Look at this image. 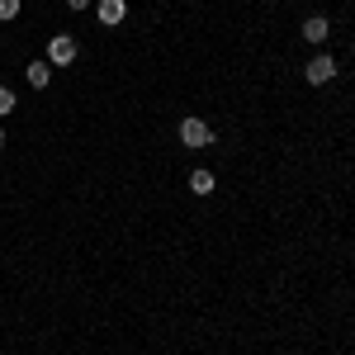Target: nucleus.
I'll return each mask as SVG.
<instances>
[{
    "instance_id": "1",
    "label": "nucleus",
    "mask_w": 355,
    "mask_h": 355,
    "mask_svg": "<svg viewBox=\"0 0 355 355\" xmlns=\"http://www.w3.org/2000/svg\"><path fill=\"white\" fill-rule=\"evenodd\" d=\"M336 76H341V62L331 53H318V57L303 62V85H331Z\"/></svg>"
},
{
    "instance_id": "2",
    "label": "nucleus",
    "mask_w": 355,
    "mask_h": 355,
    "mask_svg": "<svg viewBox=\"0 0 355 355\" xmlns=\"http://www.w3.org/2000/svg\"><path fill=\"white\" fill-rule=\"evenodd\" d=\"M180 142H185L190 152H199V147H209V142H214V128H209L199 114H185V119H180Z\"/></svg>"
},
{
    "instance_id": "3",
    "label": "nucleus",
    "mask_w": 355,
    "mask_h": 355,
    "mask_svg": "<svg viewBox=\"0 0 355 355\" xmlns=\"http://www.w3.org/2000/svg\"><path fill=\"white\" fill-rule=\"evenodd\" d=\"M76 53H81V43H76L71 33H53V38H48V62H53V67H71Z\"/></svg>"
},
{
    "instance_id": "4",
    "label": "nucleus",
    "mask_w": 355,
    "mask_h": 355,
    "mask_svg": "<svg viewBox=\"0 0 355 355\" xmlns=\"http://www.w3.org/2000/svg\"><path fill=\"white\" fill-rule=\"evenodd\" d=\"M95 19L105 28H119L128 19V0H95Z\"/></svg>"
},
{
    "instance_id": "5",
    "label": "nucleus",
    "mask_w": 355,
    "mask_h": 355,
    "mask_svg": "<svg viewBox=\"0 0 355 355\" xmlns=\"http://www.w3.org/2000/svg\"><path fill=\"white\" fill-rule=\"evenodd\" d=\"M327 38H331V19H327V15H308V19H303V43L322 48Z\"/></svg>"
},
{
    "instance_id": "6",
    "label": "nucleus",
    "mask_w": 355,
    "mask_h": 355,
    "mask_svg": "<svg viewBox=\"0 0 355 355\" xmlns=\"http://www.w3.org/2000/svg\"><path fill=\"white\" fill-rule=\"evenodd\" d=\"M24 81L33 85V90H48V85H53V62H48V57H33L24 67Z\"/></svg>"
},
{
    "instance_id": "7",
    "label": "nucleus",
    "mask_w": 355,
    "mask_h": 355,
    "mask_svg": "<svg viewBox=\"0 0 355 355\" xmlns=\"http://www.w3.org/2000/svg\"><path fill=\"white\" fill-rule=\"evenodd\" d=\"M218 190V175L209 171V166H194L190 171V194H214Z\"/></svg>"
},
{
    "instance_id": "8",
    "label": "nucleus",
    "mask_w": 355,
    "mask_h": 355,
    "mask_svg": "<svg viewBox=\"0 0 355 355\" xmlns=\"http://www.w3.org/2000/svg\"><path fill=\"white\" fill-rule=\"evenodd\" d=\"M19 10H24V0H0V24L19 19Z\"/></svg>"
},
{
    "instance_id": "9",
    "label": "nucleus",
    "mask_w": 355,
    "mask_h": 355,
    "mask_svg": "<svg viewBox=\"0 0 355 355\" xmlns=\"http://www.w3.org/2000/svg\"><path fill=\"white\" fill-rule=\"evenodd\" d=\"M15 105H19V100H15V90H10V85H0V119H10Z\"/></svg>"
},
{
    "instance_id": "10",
    "label": "nucleus",
    "mask_w": 355,
    "mask_h": 355,
    "mask_svg": "<svg viewBox=\"0 0 355 355\" xmlns=\"http://www.w3.org/2000/svg\"><path fill=\"white\" fill-rule=\"evenodd\" d=\"M67 10H76V15H81V10H95V0H67Z\"/></svg>"
},
{
    "instance_id": "11",
    "label": "nucleus",
    "mask_w": 355,
    "mask_h": 355,
    "mask_svg": "<svg viewBox=\"0 0 355 355\" xmlns=\"http://www.w3.org/2000/svg\"><path fill=\"white\" fill-rule=\"evenodd\" d=\"M5 142H10V137H5V128H0V147H5Z\"/></svg>"
},
{
    "instance_id": "12",
    "label": "nucleus",
    "mask_w": 355,
    "mask_h": 355,
    "mask_svg": "<svg viewBox=\"0 0 355 355\" xmlns=\"http://www.w3.org/2000/svg\"><path fill=\"white\" fill-rule=\"evenodd\" d=\"M351 53H355V43H351Z\"/></svg>"
}]
</instances>
